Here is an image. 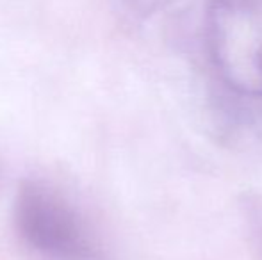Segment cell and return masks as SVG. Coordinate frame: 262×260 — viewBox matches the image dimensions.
I'll list each match as a JSON object with an SVG mask.
<instances>
[{"label": "cell", "instance_id": "6da1fadb", "mask_svg": "<svg viewBox=\"0 0 262 260\" xmlns=\"http://www.w3.org/2000/svg\"><path fill=\"white\" fill-rule=\"evenodd\" d=\"M13 218L21 244L39 260H105L75 201L49 182H21Z\"/></svg>", "mask_w": 262, "mask_h": 260}, {"label": "cell", "instance_id": "7a4b0ae2", "mask_svg": "<svg viewBox=\"0 0 262 260\" xmlns=\"http://www.w3.org/2000/svg\"><path fill=\"white\" fill-rule=\"evenodd\" d=\"M207 45L214 68L234 93L262 98V0H212Z\"/></svg>", "mask_w": 262, "mask_h": 260}]
</instances>
